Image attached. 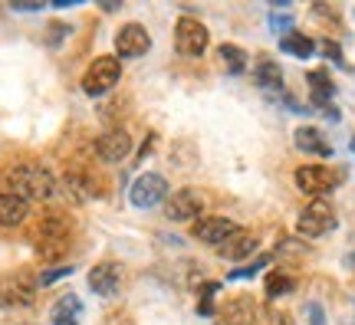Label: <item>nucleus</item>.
<instances>
[{
	"instance_id": "1",
	"label": "nucleus",
	"mask_w": 355,
	"mask_h": 325,
	"mask_svg": "<svg viewBox=\"0 0 355 325\" xmlns=\"http://www.w3.org/2000/svg\"><path fill=\"white\" fill-rule=\"evenodd\" d=\"M3 188H10L7 194H17L24 197L26 204L30 200H50L56 194V177L46 164L40 161H24V164H13L10 171L3 175Z\"/></svg>"
},
{
	"instance_id": "2",
	"label": "nucleus",
	"mask_w": 355,
	"mask_h": 325,
	"mask_svg": "<svg viewBox=\"0 0 355 325\" xmlns=\"http://www.w3.org/2000/svg\"><path fill=\"white\" fill-rule=\"evenodd\" d=\"M69 237H73V224L66 220L63 213H50L43 217L37 227V253L40 260H60L69 250Z\"/></svg>"
},
{
	"instance_id": "3",
	"label": "nucleus",
	"mask_w": 355,
	"mask_h": 325,
	"mask_svg": "<svg viewBox=\"0 0 355 325\" xmlns=\"http://www.w3.org/2000/svg\"><path fill=\"white\" fill-rule=\"evenodd\" d=\"M336 211H332V204L326 197L319 200H309L303 211H300V217H296V230L303 234V237H326V234H332L336 230Z\"/></svg>"
},
{
	"instance_id": "4",
	"label": "nucleus",
	"mask_w": 355,
	"mask_h": 325,
	"mask_svg": "<svg viewBox=\"0 0 355 325\" xmlns=\"http://www.w3.org/2000/svg\"><path fill=\"white\" fill-rule=\"evenodd\" d=\"M37 279L30 273L0 276V309H26L37 302Z\"/></svg>"
},
{
	"instance_id": "5",
	"label": "nucleus",
	"mask_w": 355,
	"mask_h": 325,
	"mask_svg": "<svg viewBox=\"0 0 355 325\" xmlns=\"http://www.w3.org/2000/svg\"><path fill=\"white\" fill-rule=\"evenodd\" d=\"M119 76H122L119 56H99V60H92V66L83 76V92L92 96V99H99V96H105L119 82Z\"/></svg>"
},
{
	"instance_id": "6",
	"label": "nucleus",
	"mask_w": 355,
	"mask_h": 325,
	"mask_svg": "<svg viewBox=\"0 0 355 325\" xmlns=\"http://www.w3.org/2000/svg\"><path fill=\"white\" fill-rule=\"evenodd\" d=\"M296 188L319 200L339 188V171H332L326 164H303V168L296 171Z\"/></svg>"
},
{
	"instance_id": "7",
	"label": "nucleus",
	"mask_w": 355,
	"mask_h": 325,
	"mask_svg": "<svg viewBox=\"0 0 355 325\" xmlns=\"http://www.w3.org/2000/svg\"><path fill=\"white\" fill-rule=\"evenodd\" d=\"M207 43H211V33H207V26L201 20H194V17H181L175 24V46L181 56H204L207 50Z\"/></svg>"
},
{
	"instance_id": "8",
	"label": "nucleus",
	"mask_w": 355,
	"mask_h": 325,
	"mask_svg": "<svg viewBox=\"0 0 355 325\" xmlns=\"http://www.w3.org/2000/svg\"><path fill=\"white\" fill-rule=\"evenodd\" d=\"M128 200H132L135 207H141V211H152V207H158V204L168 200V181L162 175H152V171L135 177V184L128 188Z\"/></svg>"
},
{
	"instance_id": "9",
	"label": "nucleus",
	"mask_w": 355,
	"mask_h": 325,
	"mask_svg": "<svg viewBox=\"0 0 355 325\" xmlns=\"http://www.w3.org/2000/svg\"><path fill=\"white\" fill-rule=\"evenodd\" d=\"M204 211V194L194 188H181L178 194H171L165 204V217L171 224H184V220H194L198 213Z\"/></svg>"
},
{
	"instance_id": "10",
	"label": "nucleus",
	"mask_w": 355,
	"mask_h": 325,
	"mask_svg": "<svg viewBox=\"0 0 355 325\" xmlns=\"http://www.w3.org/2000/svg\"><path fill=\"white\" fill-rule=\"evenodd\" d=\"M115 50L125 60H139V56H145L152 50V37H148V30L141 24H125L115 33Z\"/></svg>"
},
{
	"instance_id": "11",
	"label": "nucleus",
	"mask_w": 355,
	"mask_h": 325,
	"mask_svg": "<svg viewBox=\"0 0 355 325\" xmlns=\"http://www.w3.org/2000/svg\"><path fill=\"white\" fill-rule=\"evenodd\" d=\"M241 227L227 220V217H201V220H194V240H201V243H211V247H220L227 237H234Z\"/></svg>"
},
{
	"instance_id": "12",
	"label": "nucleus",
	"mask_w": 355,
	"mask_h": 325,
	"mask_svg": "<svg viewBox=\"0 0 355 325\" xmlns=\"http://www.w3.org/2000/svg\"><path fill=\"white\" fill-rule=\"evenodd\" d=\"M122 286V266L119 263H99L89 270V289L102 296V299H112Z\"/></svg>"
},
{
	"instance_id": "13",
	"label": "nucleus",
	"mask_w": 355,
	"mask_h": 325,
	"mask_svg": "<svg viewBox=\"0 0 355 325\" xmlns=\"http://www.w3.org/2000/svg\"><path fill=\"white\" fill-rule=\"evenodd\" d=\"M217 319H220V325H254L260 319V309L250 296H234L217 309Z\"/></svg>"
},
{
	"instance_id": "14",
	"label": "nucleus",
	"mask_w": 355,
	"mask_h": 325,
	"mask_svg": "<svg viewBox=\"0 0 355 325\" xmlns=\"http://www.w3.org/2000/svg\"><path fill=\"white\" fill-rule=\"evenodd\" d=\"M128 151H132V135H128L125 128H112V132L99 135V141H96V155L109 164L125 161Z\"/></svg>"
},
{
	"instance_id": "15",
	"label": "nucleus",
	"mask_w": 355,
	"mask_h": 325,
	"mask_svg": "<svg viewBox=\"0 0 355 325\" xmlns=\"http://www.w3.org/2000/svg\"><path fill=\"white\" fill-rule=\"evenodd\" d=\"M63 188H66V194L73 200H92L96 194H99V184H96V177L89 175L86 168H69L66 171V177H63Z\"/></svg>"
},
{
	"instance_id": "16",
	"label": "nucleus",
	"mask_w": 355,
	"mask_h": 325,
	"mask_svg": "<svg viewBox=\"0 0 355 325\" xmlns=\"http://www.w3.org/2000/svg\"><path fill=\"white\" fill-rule=\"evenodd\" d=\"M293 141H296V148L303 151V155H316V158H329L332 155V145L326 141V135L313 125H303L293 132Z\"/></svg>"
},
{
	"instance_id": "17",
	"label": "nucleus",
	"mask_w": 355,
	"mask_h": 325,
	"mask_svg": "<svg viewBox=\"0 0 355 325\" xmlns=\"http://www.w3.org/2000/svg\"><path fill=\"white\" fill-rule=\"evenodd\" d=\"M309 92H313V102H316L319 109H326L329 118H339V112L332 109V96H336V86H332V79L326 69H313L309 73Z\"/></svg>"
},
{
	"instance_id": "18",
	"label": "nucleus",
	"mask_w": 355,
	"mask_h": 325,
	"mask_svg": "<svg viewBox=\"0 0 355 325\" xmlns=\"http://www.w3.org/2000/svg\"><path fill=\"white\" fill-rule=\"evenodd\" d=\"M257 250V237L250 234V230H237L234 237H227L220 247H217V253L224 256V260L230 263H237V260H247L250 253Z\"/></svg>"
},
{
	"instance_id": "19",
	"label": "nucleus",
	"mask_w": 355,
	"mask_h": 325,
	"mask_svg": "<svg viewBox=\"0 0 355 325\" xmlns=\"http://www.w3.org/2000/svg\"><path fill=\"white\" fill-rule=\"evenodd\" d=\"M79 319H83V299L79 296L66 292V296H60V299L53 302V309H50L53 325H79Z\"/></svg>"
},
{
	"instance_id": "20",
	"label": "nucleus",
	"mask_w": 355,
	"mask_h": 325,
	"mask_svg": "<svg viewBox=\"0 0 355 325\" xmlns=\"http://www.w3.org/2000/svg\"><path fill=\"white\" fill-rule=\"evenodd\" d=\"M30 213V204L17 194H0V227H20Z\"/></svg>"
},
{
	"instance_id": "21",
	"label": "nucleus",
	"mask_w": 355,
	"mask_h": 325,
	"mask_svg": "<svg viewBox=\"0 0 355 325\" xmlns=\"http://www.w3.org/2000/svg\"><path fill=\"white\" fill-rule=\"evenodd\" d=\"M254 82L263 92H283V69H279V63H273V60H257V69H254Z\"/></svg>"
},
{
	"instance_id": "22",
	"label": "nucleus",
	"mask_w": 355,
	"mask_h": 325,
	"mask_svg": "<svg viewBox=\"0 0 355 325\" xmlns=\"http://www.w3.org/2000/svg\"><path fill=\"white\" fill-rule=\"evenodd\" d=\"M279 50L286 53V56H296V60H309V56L316 53V39H309L306 33L290 30V33L279 37Z\"/></svg>"
},
{
	"instance_id": "23",
	"label": "nucleus",
	"mask_w": 355,
	"mask_h": 325,
	"mask_svg": "<svg viewBox=\"0 0 355 325\" xmlns=\"http://www.w3.org/2000/svg\"><path fill=\"white\" fill-rule=\"evenodd\" d=\"M217 60H220V66H224L230 76H241L243 69H247V53H243L241 46H234V43H220V46H217Z\"/></svg>"
},
{
	"instance_id": "24",
	"label": "nucleus",
	"mask_w": 355,
	"mask_h": 325,
	"mask_svg": "<svg viewBox=\"0 0 355 325\" xmlns=\"http://www.w3.org/2000/svg\"><path fill=\"white\" fill-rule=\"evenodd\" d=\"M293 276L290 273H283V270H273V273L266 276V286H263V292H266V299H279V296H286V292H293Z\"/></svg>"
},
{
	"instance_id": "25",
	"label": "nucleus",
	"mask_w": 355,
	"mask_h": 325,
	"mask_svg": "<svg viewBox=\"0 0 355 325\" xmlns=\"http://www.w3.org/2000/svg\"><path fill=\"white\" fill-rule=\"evenodd\" d=\"M263 266H270V256H266V253L263 256H257L254 263H247L243 270H230V279H250V276H257Z\"/></svg>"
},
{
	"instance_id": "26",
	"label": "nucleus",
	"mask_w": 355,
	"mask_h": 325,
	"mask_svg": "<svg viewBox=\"0 0 355 325\" xmlns=\"http://www.w3.org/2000/svg\"><path fill=\"white\" fill-rule=\"evenodd\" d=\"M217 289H220L217 283H207V286L201 289V302H198V313H201V315H211V313H214V306H211V302H214V292H217Z\"/></svg>"
},
{
	"instance_id": "27",
	"label": "nucleus",
	"mask_w": 355,
	"mask_h": 325,
	"mask_svg": "<svg viewBox=\"0 0 355 325\" xmlns=\"http://www.w3.org/2000/svg\"><path fill=\"white\" fill-rule=\"evenodd\" d=\"M270 26H273L277 33L290 30V26H293V13H279V10H273V13H270Z\"/></svg>"
},
{
	"instance_id": "28",
	"label": "nucleus",
	"mask_w": 355,
	"mask_h": 325,
	"mask_svg": "<svg viewBox=\"0 0 355 325\" xmlns=\"http://www.w3.org/2000/svg\"><path fill=\"white\" fill-rule=\"evenodd\" d=\"M73 270H76V266H60V270H46V273L40 276L37 283H40V286H50V283H56L60 276H69V273H73Z\"/></svg>"
},
{
	"instance_id": "29",
	"label": "nucleus",
	"mask_w": 355,
	"mask_h": 325,
	"mask_svg": "<svg viewBox=\"0 0 355 325\" xmlns=\"http://www.w3.org/2000/svg\"><path fill=\"white\" fill-rule=\"evenodd\" d=\"M257 325H293V322H290V315L286 313H266V315L257 319Z\"/></svg>"
},
{
	"instance_id": "30",
	"label": "nucleus",
	"mask_w": 355,
	"mask_h": 325,
	"mask_svg": "<svg viewBox=\"0 0 355 325\" xmlns=\"http://www.w3.org/2000/svg\"><path fill=\"white\" fill-rule=\"evenodd\" d=\"M306 315H309V325H326V313H322L319 302H309V306H306Z\"/></svg>"
},
{
	"instance_id": "31",
	"label": "nucleus",
	"mask_w": 355,
	"mask_h": 325,
	"mask_svg": "<svg viewBox=\"0 0 355 325\" xmlns=\"http://www.w3.org/2000/svg\"><path fill=\"white\" fill-rule=\"evenodd\" d=\"M322 50H326V56H329V60H336V63H343V50H339V46L332 43V39H322Z\"/></svg>"
},
{
	"instance_id": "32",
	"label": "nucleus",
	"mask_w": 355,
	"mask_h": 325,
	"mask_svg": "<svg viewBox=\"0 0 355 325\" xmlns=\"http://www.w3.org/2000/svg\"><path fill=\"white\" fill-rule=\"evenodd\" d=\"M43 3H37V0H24V3H13V10H40Z\"/></svg>"
},
{
	"instance_id": "33",
	"label": "nucleus",
	"mask_w": 355,
	"mask_h": 325,
	"mask_svg": "<svg viewBox=\"0 0 355 325\" xmlns=\"http://www.w3.org/2000/svg\"><path fill=\"white\" fill-rule=\"evenodd\" d=\"M349 148H352V151H355V138H352V141H349Z\"/></svg>"
}]
</instances>
